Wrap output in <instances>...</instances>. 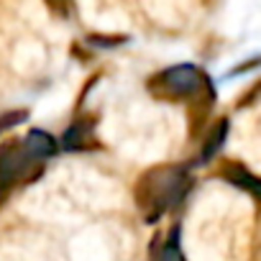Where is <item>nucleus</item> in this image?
<instances>
[{
  "label": "nucleus",
  "mask_w": 261,
  "mask_h": 261,
  "mask_svg": "<svg viewBox=\"0 0 261 261\" xmlns=\"http://www.w3.org/2000/svg\"><path fill=\"white\" fill-rule=\"evenodd\" d=\"M192 179L185 167H177V164L151 167L136 182V190H134L136 207L141 210L146 223H156L162 215H167L172 207H177L185 200Z\"/></svg>",
  "instance_id": "nucleus-1"
},
{
  "label": "nucleus",
  "mask_w": 261,
  "mask_h": 261,
  "mask_svg": "<svg viewBox=\"0 0 261 261\" xmlns=\"http://www.w3.org/2000/svg\"><path fill=\"white\" fill-rule=\"evenodd\" d=\"M44 164L46 162H39L26 151L21 139H8L0 144V205L16 187L36 182L44 172Z\"/></svg>",
  "instance_id": "nucleus-2"
},
{
  "label": "nucleus",
  "mask_w": 261,
  "mask_h": 261,
  "mask_svg": "<svg viewBox=\"0 0 261 261\" xmlns=\"http://www.w3.org/2000/svg\"><path fill=\"white\" fill-rule=\"evenodd\" d=\"M149 90L162 100H190L200 97L202 90H210L205 72L195 64H174L149 80Z\"/></svg>",
  "instance_id": "nucleus-3"
},
{
  "label": "nucleus",
  "mask_w": 261,
  "mask_h": 261,
  "mask_svg": "<svg viewBox=\"0 0 261 261\" xmlns=\"http://www.w3.org/2000/svg\"><path fill=\"white\" fill-rule=\"evenodd\" d=\"M220 177H223L225 182H230L233 187H238V190L253 195L256 200H261V177H256V174L248 172L246 167H241V164H236V162H228V164H223Z\"/></svg>",
  "instance_id": "nucleus-4"
},
{
  "label": "nucleus",
  "mask_w": 261,
  "mask_h": 261,
  "mask_svg": "<svg viewBox=\"0 0 261 261\" xmlns=\"http://www.w3.org/2000/svg\"><path fill=\"white\" fill-rule=\"evenodd\" d=\"M95 141V130H92V120H74L67 130H64V136H62V141H59V149H64V151H85V149H90V146H95L92 144Z\"/></svg>",
  "instance_id": "nucleus-5"
},
{
  "label": "nucleus",
  "mask_w": 261,
  "mask_h": 261,
  "mask_svg": "<svg viewBox=\"0 0 261 261\" xmlns=\"http://www.w3.org/2000/svg\"><path fill=\"white\" fill-rule=\"evenodd\" d=\"M21 141H23L26 151H29L34 159H39V162H46V159H51V156L59 151V141H57L51 134H46V130H39V128L29 130Z\"/></svg>",
  "instance_id": "nucleus-6"
},
{
  "label": "nucleus",
  "mask_w": 261,
  "mask_h": 261,
  "mask_svg": "<svg viewBox=\"0 0 261 261\" xmlns=\"http://www.w3.org/2000/svg\"><path fill=\"white\" fill-rule=\"evenodd\" d=\"M225 136H228V120L223 118V120H218V123L213 125V130L207 134V139H205V144H202V151H200V156H197V164H207V162L223 149Z\"/></svg>",
  "instance_id": "nucleus-7"
},
{
  "label": "nucleus",
  "mask_w": 261,
  "mask_h": 261,
  "mask_svg": "<svg viewBox=\"0 0 261 261\" xmlns=\"http://www.w3.org/2000/svg\"><path fill=\"white\" fill-rule=\"evenodd\" d=\"M156 261H185V253H182V248H179V230H177V228H174V230L169 233V238L164 241L162 251L156 253Z\"/></svg>",
  "instance_id": "nucleus-8"
},
{
  "label": "nucleus",
  "mask_w": 261,
  "mask_h": 261,
  "mask_svg": "<svg viewBox=\"0 0 261 261\" xmlns=\"http://www.w3.org/2000/svg\"><path fill=\"white\" fill-rule=\"evenodd\" d=\"M26 118H29V110H8V113H3L0 115V134H6L8 128L23 123Z\"/></svg>",
  "instance_id": "nucleus-9"
},
{
  "label": "nucleus",
  "mask_w": 261,
  "mask_h": 261,
  "mask_svg": "<svg viewBox=\"0 0 261 261\" xmlns=\"http://www.w3.org/2000/svg\"><path fill=\"white\" fill-rule=\"evenodd\" d=\"M46 6H49L54 13L67 16V13H69V6H72V0H46Z\"/></svg>",
  "instance_id": "nucleus-10"
},
{
  "label": "nucleus",
  "mask_w": 261,
  "mask_h": 261,
  "mask_svg": "<svg viewBox=\"0 0 261 261\" xmlns=\"http://www.w3.org/2000/svg\"><path fill=\"white\" fill-rule=\"evenodd\" d=\"M123 39H105V36H90V44H95V46H115V44H120Z\"/></svg>",
  "instance_id": "nucleus-11"
}]
</instances>
